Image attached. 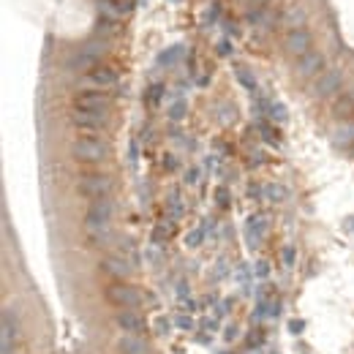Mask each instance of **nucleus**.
<instances>
[{"label": "nucleus", "instance_id": "nucleus-16", "mask_svg": "<svg viewBox=\"0 0 354 354\" xmlns=\"http://www.w3.org/2000/svg\"><path fill=\"white\" fill-rule=\"evenodd\" d=\"M120 30H123V22L115 14H101L98 22H96V33L98 36H120Z\"/></svg>", "mask_w": 354, "mask_h": 354}, {"label": "nucleus", "instance_id": "nucleus-31", "mask_svg": "<svg viewBox=\"0 0 354 354\" xmlns=\"http://www.w3.org/2000/svg\"><path fill=\"white\" fill-rule=\"evenodd\" d=\"M175 324H177L180 330H194V327H197V324H194V316H191V313H188V316H186V313H180V316L175 319Z\"/></svg>", "mask_w": 354, "mask_h": 354}, {"label": "nucleus", "instance_id": "nucleus-39", "mask_svg": "<svg viewBox=\"0 0 354 354\" xmlns=\"http://www.w3.org/2000/svg\"><path fill=\"white\" fill-rule=\"evenodd\" d=\"M229 49H232L229 41H221V44H218V52H221V55H229Z\"/></svg>", "mask_w": 354, "mask_h": 354}, {"label": "nucleus", "instance_id": "nucleus-25", "mask_svg": "<svg viewBox=\"0 0 354 354\" xmlns=\"http://www.w3.org/2000/svg\"><path fill=\"white\" fill-rule=\"evenodd\" d=\"M267 115H270V120H276V123H286V109H283V104H270V109H267Z\"/></svg>", "mask_w": 354, "mask_h": 354}, {"label": "nucleus", "instance_id": "nucleus-6", "mask_svg": "<svg viewBox=\"0 0 354 354\" xmlns=\"http://www.w3.org/2000/svg\"><path fill=\"white\" fill-rule=\"evenodd\" d=\"M311 44H313V38H311V33H308L305 27H294V30H289L286 38H283V49H286L291 58L308 55V52H311Z\"/></svg>", "mask_w": 354, "mask_h": 354}, {"label": "nucleus", "instance_id": "nucleus-10", "mask_svg": "<svg viewBox=\"0 0 354 354\" xmlns=\"http://www.w3.org/2000/svg\"><path fill=\"white\" fill-rule=\"evenodd\" d=\"M85 82H87L90 87H96V90H109V87L118 85V71L98 63L93 71H87V79H85Z\"/></svg>", "mask_w": 354, "mask_h": 354}, {"label": "nucleus", "instance_id": "nucleus-38", "mask_svg": "<svg viewBox=\"0 0 354 354\" xmlns=\"http://www.w3.org/2000/svg\"><path fill=\"white\" fill-rule=\"evenodd\" d=\"M289 330H291V333H302V330H305V324H302V322H291V324H289Z\"/></svg>", "mask_w": 354, "mask_h": 354}, {"label": "nucleus", "instance_id": "nucleus-19", "mask_svg": "<svg viewBox=\"0 0 354 354\" xmlns=\"http://www.w3.org/2000/svg\"><path fill=\"white\" fill-rule=\"evenodd\" d=\"M118 349H120V354H147V344L140 335H126V338H120Z\"/></svg>", "mask_w": 354, "mask_h": 354}, {"label": "nucleus", "instance_id": "nucleus-15", "mask_svg": "<svg viewBox=\"0 0 354 354\" xmlns=\"http://www.w3.org/2000/svg\"><path fill=\"white\" fill-rule=\"evenodd\" d=\"M98 60H101V58H96V55H90V52H85V49H82V52H74V55H71L66 66H69L71 71L87 74V71H93L96 66H98Z\"/></svg>", "mask_w": 354, "mask_h": 354}, {"label": "nucleus", "instance_id": "nucleus-27", "mask_svg": "<svg viewBox=\"0 0 354 354\" xmlns=\"http://www.w3.org/2000/svg\"><path fill=\"white\" fill-rule=\"evenodd\" d=\"M267 199H270V202H283V199H286V188L270 183V186H267Z\"/></svg>", "mask_w": 354, "mask_h": 354}, {"label": "nucleus", "instance_id": "nucleus-2", "mask_svg": "<svg viewBox=\"0 0 354 354\" xmlns=\"http://www.w3.org/2000/svg\"><path fill=\"white\" fill-rule=\"evenodd\" d=\"M74 109H82V112H104V115H109V96H107V90H96V87L79 90V93L74 96Z\"/></svg>", "mask_w": 354, "mask_h": 354}, {"label": "nucleus", "instance_id": "nucleus-30", "mask_svg": "<svg viewBox=\"0 0 354 354\" xmlns=\"http://www.w3.org/2000/svg\"><path fill=\"white\" fill-rule=\"evenodd\" d=\"M202 240H205V232H202V229H194V232H188V234H186L188 248H199V245H202Z\"/></svg>", "mask_w": 354, "mask_h": 354}, {"label": "nucleus", "instance_id": "nucleus-4", "mask_svg": "<svg viewBox=\"0 0 354 354\" xmlns=\"http://www.w3.org/2000/svg\"><path fill=\"white\" fill-rule=\"evenodd\" d=\"M71 123H74L79 131H85L87 137H96V134H101V131L109 126V115H104V112H82V109H74V112H71Z\"/></svg>", "mask_w": 354, "mask_h": 354}, {"label": "nucleus", "instance_id": "nucleus-35", "mask_svg": "<svg viewBox=\"0 0 354 354\" xmlns=\"http://www.w3.org/2000/svg\"><path fill=\"white\" fill-rule=\"evenodd\" d=\"M186 180H188L191 186H194V183H199V169H197V166H191V169L186 172Z\"/></svg>", "mask_w": 354, "mask_h": 354}, {"label": "nucleus", "instance_id": "nucleus-40", "mask_svg": "<svg viewBox=\"0 0 354 354\" xmlns=\"http://www.w3.org/2000/svg\"><path fill=\"white\" fill-rule=\"evenodd\" d=\"M234 335H237V330H234V327H226V341H232Z\"/></svg>", "mask_w": 354, "mask_h": 354}, {"label": "nucleus", "instance_id": "nucleus-33", "mask_svg": "<svg viewBox=\"0 0 354 354\" xmlns=\"http://www.w3.org/2000/svg\"><path fill=\"white\" fill-rule=\"evenodd\" d=\"M155 322H158V324H155V333H158V335H166V333L172 330V324H169L166 316H161V319H155Z\"/></svg>", "mask_w": 354, "mask_h": 354}, {"label": "nucleus", "instance_id": "nucleus-29", "mask_svg": "<svg viewBox=\"0 0 354 354\" xmlns=\"http://www.w3.org/2000/svg\"><path fill=\"white\" fill-rule=\"evenodd\" d=\"M234 71H237V79H240V82H243L248 90H254V87H256V79L248 74V69H245V66H237Z\"/></svg>", "mask_w": 354, "mask_h": 354}, {"label": "nucleus", "instance_id": "nucleus-1", "mask_svg": "<svg viewBox=\"0 0 354 354\" xmlns=\"http://www.w3.org/2000/svg\"><path fill=\"white\" fill-rule=\"evenodd\" d=\"M107 142L96 140V137H79L71 142V155L82 164H101L107 158Z\"/></svg>", "mask_w": 354, "mask_h": 354}, {"label": "nucleus", "instance_id": "nucleus-13", "mask_svg": "<svg viewBox=\"0 0 354 354\" xmlns=\"http://www.w3.org/2000/svg\"><path fill=\"white\" fill-rule=\"evenodd\" d=\"M265 232H267V218L265 215H251L248 223H245V240H248V245L256 248L262 243Z\"/></svg>", "mask_w": 354, "mask_h": 354}, {"label": "nucleus", "instance_id": "nucleus-8", "mask_svg": "<svg viewBox=\"0 0 354 354\" xmlns=\"http://www.w3.org/2000/svg\"><path fill=\"white\" fill-rule=\"evenodd\" d=\"M107 297H109L115 305H123V308H137L142 302V294L134 286H129V283H112V286L107 289Z\"/></svg>", "mask_w": 354, "mask_h": 354}, {"label": "nucleus", "instance_id": "nucleus-36", "mask_svg": "<svg viewBox=\"0 0 354 354\" xmlns=\"http://www.w3.org/2000/svg\"><path fill=\"white\" fill-rule=\"evenodd\" d=\"M223 276H226V262H218L215 265V281H221Z\"/></svg>", "mask_w": 354, "mask_h": 354}, {"label": "nucleus", "instance_id": "nucleus-32", "mask_svg": "<svg viewBox=\"0 0 354 354\" xmlns=\"http://www.w3.org/2000/svg\"><path fill=\"white\" fill-rule=\"evenodd\" d=\"M259 134H262V137H265V140L270 142V144H276V142H278V131H273V129H267V126H265V123H262V126H259Z\"/></svg>", "mask_w": 354, "mask_h": 354}, {"label": "nucleus", "instance_id": "nucleus-42", "mask_svg": "<svg viewBox=\"0 0 354 354\" xmlns=\"http://www.w3.org/2000/svg\"><path fill=\"white\" fill-rule=\"evenodd\" d=\"M346 223H349V229H354V218H346Z\"/></svg>", "mask_w": 354, "mask_h": 354}, {"label": "nucleus", "instance_id": "nucleus-37", "mask_svg": "<svg viewBox=\"0 0 354 354\" xmlns=\"http://www.w3.org/2000/svg\"><path fill=\"white\" fill-rule=\"evenodd\" d=\"M283 262H286V265L294 262V251H291V248H283Z\"/></svg>", "mask_w": 354, "mask_h": 354}, {"label": "nucleus", "instance_id": "nucleus-26", "mask_svg": "<svg viewBox=\"0 0 354 354\" xmlns=\"http://www.w3.org/2000/svg\"><path fill=\"white\" fill-rule=\"evenodd\" d=\"M166 115H169L172 120H183V115H186V101H172L169 109H166Z\"/></svg>", "mask_w": 354, "mask_h": 354}, {"label": "nucleus", "instance_id": "nucleus-43", "mask_svg": "<svg viewBox=\"0 0 354 354\" xmlns=\"http://www.w3.org/2000/svg\"><path fill=\"white\" fill-rule=\"evenodd\" d=\"M352 153H354V147H352Z\"/></svg>", "mask_w": 354, "mask_h": 354}, {"label": "nucleus", "instance_id": "nucleus-20", "mask_svg": "<svg viewBox=\"0 0 354 354\" xmlns=\"http://www.w3.org/2000/svg\"><path fill=\"white\" fill-rule=\"evenodd\" d=\"M98 5L104 8V14H115V16H123L134 8L131 0H98Z\"/></svg>", "mask_w": 354, "mask_h": 354}, {"label": "nucleus", "instance_id": "nucleus-17", "mask_svg": "<svg viewBox=\"0 0 354 354\" xmlns=\"http://www.w3.org/2000/svg\"><path fill=\"white\" fill-rule=\"evenodd\" d=\"M333 112H335L338 120H349V118H354V93H344V96L333 104Z\"/></svg>", "mask_w": 354, "mask_h": 354}, {"label": "nucleus", "instance_id": "nucleus-23", "mask_svg": "<svg viewBox=\"0 0 354 354\" xmlns=\"http://www.w3.org/2000/svg\"><path fill=\"white\" fill-rule=\"evenodd\" d=\"M302 19H305V14L297 11V8H291V11L283 16V25H286L289 30H294V27H302Z\"/></svg>", "mask_w": 354, "mask_h": 354}, {"label": "nucleus", "instance_id": "nucleus-7", "mask_svg": "<svg viewBox=\"0 0 354 354\" xmlns=\"http://www.w3.org/2000/svg\"><path fill=\"white\" fill-rule=\"evenodd\" d=\"M341 85H344V71L327 69L319 79H316V85H313V96H319V98H330V96H335V93L341 90Z\"/></svg>", "mask_w": 354, "mask_h": 354}, {"label": "nucleus", "instance_id": "nucleus-18", "mask_svg": "<svg viewBox=\"0 0 354 354\" xmlns=\"http://www.w3.org/2000/svg\"><path fill=\"white\" fill-rule=\"evenodd\" d=\"M16 338V319H11V313H3V354L11 352V344Z\"/></svg>", "mask_w": 354, "mask_h": 354}, {"label": "nucleus", "instance_id": "nucleus-34", "mask_svg": "<svg viewBox=\"0 0 354 354\" xmlns=\"http://www.w3.org/2000/svg\"><path fill=\"white\" fill-rule=\"evenodd\" d=\"M215 202H218V208H229V194H226V188H218V191H215Z\"/></svg>", "mask_w": 354, "mask_h": 354}, {"label": "nucleus", "instance_id": "nucleus-9", "mask_svg": "<svg viewBox=\"0 0 354 354\" xmlns=\"http://www.w3.org/2000/svg\"><path fill=\"white\" fill-rule=\"evenodd\" d=\"M324 71H327L324 69V55L316 52V49H311L308 55L297 58V74H300L302 79H319Z\"/></svg>", "mask_w": 354, "mask_h": 354}, {"label": "nucleus", "instance_id": "nucleus-11", "mask_svg": "<svg viewBox=\"0 0 354 354\" xmlns=\"http://www.w3.org/2000/svg\"><path fill=\"white\" fill-rule=\"evenodd\" d=\"M330 140H333V147H338V150H352L354 147V123L352 120H341V123L330 131Z\"/></svg>", "mask_w": 354, "mask_h": 354}, {"label": "nucleus", "instance_id": "nucleus-41", "mask_svg": "<svg viewBox=\"0 0 354 354\" xmlns=\"http://www.w3.org/2000/svg\"><path fill=\"white\" fill-rule=\"evenodd\" d=\"M267 0H251V8H262Z\"/></svg>", "mask_w": 354, "mask_h": 354}, {"label": "nucleus", "instance_id": "nucleus-21", "mask_svg": "<svg viewBox=\"0 0 354 354\" xmlns=\"http://www.w3.org/2000/svg\"><path fill=\"white\" fill-rule=\"evenodd\" d=\"M109 47H112V44L101 36V38H90L82 49H85V52H90V55H96V58H101V55H107V52H109Z\"/></svg>", "mask_w": 354, "mask_h": 354}, {"label": "nucleus", "instance_id": "nucleus-24", "mask_svg": "<svg viewBox=\"0 0 354 354\" xmlns=\"http://www.w3.org/2000/svg\"><path fill=\"white\" fill-rule=\"evenodd\" d=\"M144 96H147V104H153V107H155V104L161 101V96H164V85L153 82V85L147 87V93H144Z\"/></svg>", "mask_w": 354, "mask_h": 354}, {"label": "nucleus", "instance_id": "nucleus-14", "mask_svg": "<svg viewBox=\"0 0 354 354\" xmlns=\"http://www.w3.org/2000/svg\"><path fill=\"white\" fill-rule=\"evenodd\" d=\"M101 267H104L109 276H115V278H126V276L131 273V262L123 259V256H104V259H101Z\"/></svg>", "mask_w": 354, "mask_h": 354}, {"label": "nucleus", "instance_id": "nucleus-5", "mask_svg": "<svg viewBox=\"0 0 354 354\" xmlns=\"http://www.w3.org/2000/svg\"><path fill=\"white\" fill-rule=\"evenodd\" d=\"M79 194L87 199H104L112 191V180L107 175H82L79 177Z\"/></svg>", "mask_w": 354, "mask_h": 354}, {"label": "nucleus", "instance_id": "nucleus-12", "mask_svg": "<svg viewBox=\"0 0 354 354\" xmlns=\"http://www.w3.org/2000/svg\"><path fill=\"white\" fill-rule=\"evenodd\" d=\"M118 324H120V330H126L129 335H140V333H144V327H147V322L142 319L134 308H123V311L118 313Z\"/></svg>", "mask_w": 354, "mask_h": 354}, {"label": "nucleus", "instance_id": "nucleus-22", "mask_svg": "<svg viewBox=\"0 0 354 354\" xmlns=\"http://www.w3.org/2000/svg\"><path fill=\"white\" fill-rule=\"evenodd\" d=\"M169 237H172V221H161V223L153 229V243L161 245V243L169 240Z\"/></svg>", "mask_w": 354, "mask_h": 354}, {"label": "nucleus", "instance_id": "nucleus-3", "mask_svg": "<svg viewBox=\"0 0 354 354\" xmlns=\"http://www.w3.org/2000/svg\"><path fill=\"white\" fill-rule=\"evenodd\" d=\"M112 215H115V205H112V199H109V197H104V199H93L90 210H87V215H85V229H87V232H93V229H107V226H109V221H112Z\"/></svg>", "mask_w": 354, "mask_h": 354}, {"label": "nucleus", "instance_id": "nucleus-28", "mask_svg": "<svg viewBox=\"0 0 354 354\" xmlns=\"http://www.w3.org/2000/svg\"><path fill=\"white\" fill-rule=\"evenodd\" d=\"M254 278H259V281H267V278H270V265H267L265 259H259V262L254 265Z\"/></svg>", "mask_w": 354, "mask_h": 354}]
</instances>
